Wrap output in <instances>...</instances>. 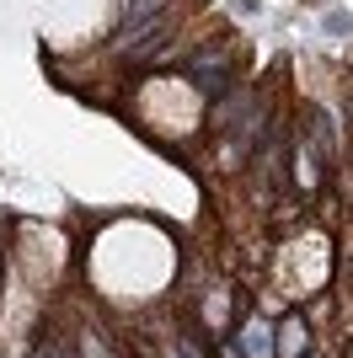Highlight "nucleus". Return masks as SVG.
<instances>
[{"label": "nucleus", "instance_id": "1", "mask_svg": "<svg viewBox=\"0 0 353 358\" xmlns=\"http://www.w3.org/2000/svg\"><path fill=\"white\" fill-rule=\"evenodd\" d=\"M230 75H235V59L225 48H209V54H193L188 59V80L204 91L209 102H220L225 91H230Z\"/></svg>", "mask_w": 353, "mask_h": 358}, {"label": "nucleus", "instance_id": "3", "mask_svg": "<svg viewBox=\"0 0 353 358\" xmlns=\"http://www.w3.org/2000/svg\"><path fill=\"white\" fill-rule=\"evenodd\" d=\"M235 348H241V358H279L273 331H268L263 321H247V327H241V337H235Z\"/></svg>", "mask_w": 353, "mask_h": 358}, {"label": "nucleus", "instance_id": "2", "mask_svg": "<svg viewBox=\"0 0 353 358\" xmlns=\"http://www.w3.org/2000/svg\"><path fill=\"white\" fill-rule=\"evenodd\" d=\"M273 348H279V358H305V353H310V327H305V315H284L279 327H273Z\"/></svg>", "mask_w": 353, "mask_h": 358}, {"label": "nucleus", "instance_id": "4", "mask_svg": "<svg viewBox=\"0 0 353 358\" xmlns=\"http://www.w3.org/2000/svg\"><path fill=\"white\" fill-rule=\"evenodd\" d=\"M321 27L332 32V38H348V32H353V16H348V11H326V16H321Z\"/></svg>", "mask_w": 353, "mask_h": 358}]
</instances>
